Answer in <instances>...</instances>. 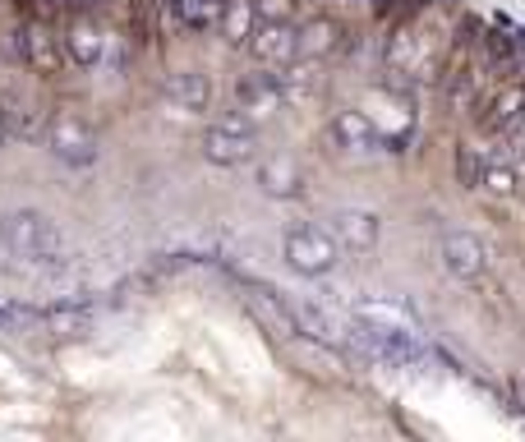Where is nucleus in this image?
Wrapping results in <instances>:
<instances>
[{
    "instance_id": "4",
    "label": "nucleus",
    "mask_w": 525,
    "mask_h": 442,
    "mask_svg": "<svg viewBox=\"0 0 525 442\" xmlns=\"http://www.w3.org/2000/svg\"><path fill=\"white\" fill-rule=\"evenodd\" d=\"M203 157L212 166H244V161H254L258 157V134L254 125H249V116L240 110V116H221L203 129Z\"/></svg>"
},
{
    "instance_id": "24",
    "label": "nucleus",
    "mask_w": 525,
    "mask_h": 442,
    "mask_svg": "<svg viewBox=\"0 0 525 442\" xmlns=\"http://www.w3.org/2000/svg\"><path fill=\"white\" fill-rule=\"evenodd\" d=\"M51 5H61L65 14H88V10H93V0H51Z\"/></svg>"
},
{
    "instance_id": "1",
    "label": "nucleus",
    "mask_w": 525,
    "mask_h": 442,
    "mask_svg": "<svg viewBox=\"0 0 525 442\" xmlns=\"http://www.w3.org/2000/svg\"><path fill=\"white\" fill-rule=\"evenodd\" d=\"M0 244L19 263H55L61 258V226L37 208H14L0 217Z\"/></svg>"
},
{
    "instance_id": "23",
    "label": "nucleus",
    "mask_w": 525,
    "mask_h": 442,
    "mask_svg": "<svg viewBox=\"0 0 525 442\" xmlns=\"http://www.w3.org/2000/svg\"><path fill=\"white\" fill-rule=\"evenodd\" d=\"M456 176H461V184H465V189H480L484 166H480V152L470 148V143H461V148H456Z\"/></svg>"
},
{
    "instance_id": "5",
    "label": "nucleus",
    "mask_w": 525,
    "mask_h": 442,
    "mask_svg": "<svg viewBox=\"0 0 525 442\" xmlns=\"http://www.w3.org/2000/svg\"><path fill=\"white\" fill-rule=\"evenodd\" d=\"M249 55L263 70H286L299 55V28L291 19H258L254 37H249Z\"/></svg>"
},
{
    "instance_id": "15",
    "label": "nucleus",
    "mask_w": 525,
    "mask_h": 442,
    "mask_svg": "<svg viewBox=\"0 0 525 442\" xmlns=\"http://www.w3.org/2000/svg\"><path fill=\"white\" fill-rule=\"evenodd\" d=\"M341 42V23L337 19H309V23H299V61H323V55H332Z\"/></svg>"
},
{
    "instance_id": "6",
    "label": "nucleus",
    "mask_w": 525,
    "mask_h": 442,
    "mask_svg": "<svg viewBox=\"0 0 525 442\" xmlns=\"http://www.w3.org/2000/svg\"><path fill=\"white\" fill-rule=\"evenodd\" d=\"M327 138L337 143V152L346 157H373V152H387V134L378 129L373 116L365 110H337L327 125Z\"/></svg>"
},
{
    "instance_id": "9",
    "label": "nucleus",
    "mask_w": 525,
    "mask_h": 442,
    "mask_svg": "<svg viewBox=\"0 0 525 442\" xmlns=\"http://www.w3.org/2000/svg\"><path fill=\"white\" fill-rule=\"evenodd\" d=\"M282 102H286L282 78H276V74H263V65H258V74H244V78L235 83V106L244 110L249 120L276 116V110H282Z\"/></svg>"
},
{
    "instance_id": "21",
    "label": "nucleus",
    "mask_w": 525,
    "mask_h": 442,
    "mask_svg": "<svg viewBox=\"0 0 525 442\" xmlns=\"http://www.w3.org/2000/svg\"><path fill=\"white\" fill-rule=\"evenodd\" d=\"M521 184V176L512 171V166H484V176H480V189L493 193V199H512Z\"/></svg>"
},
{
    "instance_id": "25",
    "label": "nucleus",
    "mask_w": 525,
    "mask_h": 442,
    "mask_svg": "<svg viewBox=\"0 0 525 442\" xmlns=\"http://www.w3.org/2000/svg\"><path fill=\"white\" fill-rule=\"evenodd\" d=\"M512 143H516V152H525V110L512 120Z\"/></svg>"
},
{
    "instance_id": "16",
    "label": "nucleus",
    "mask_w": 525,
    "mask_h": 442,
    "mask_svg": "<svg viewBox=\"0 0 525 442\" xmlns=\"http://www.w3.org/2000/svg\"><path fill=\"white\" fill-rule=\"evenodd\" d=\"M217 28H221V37H226V46H249V37H254V28H258L254 0H226Z\"/></svg>"
},
{
    "instance_id": "22",
    "label": "nucleus",
    "mask_w": 525,
    "mask_h": 442,
    "mask_svg": "<svg viewBox=\"0 0 525 442\" xmlns=\"http://www.w3.org/2000/svg\"><path fill=\"white\" fill-rule=\"evenodd\" d=\"M475 70H456V74H447V102L456 106V110H465L470 102H475Z\"/></svg>"
},
{
    "instance_id": "12",
    "label": "nucleus",
    "mask_w": 525,
    "mask_h": 442,
    "mask_svg": "<svg viewBox=\"0 0 525 442\" xmlns=\"http://www.w3.org/2000/svg\"><path fill=\"white\" fill-rule=\"evenodd\" d=\"M61 37H51L42 23H23L19 28V51H23V61L33 65V70H42V74H55L61 70V51L65 46H55Z\"/></svg>"
},
{
    "instance_id": "2",
    "label": "nucleus",
    "mask_w": 525,
    "mask_h": 442,
    "mask_svg": "<svg viewBox=\"0 0 525 442\" xmlns=\"http://www.w3.org/2000/svg\"><path fill=\"white\" fill-rule=\"evenodd\" d=\"M42 138H46V152L61 161V166H74V171H78V166H93L97 161V129L83 120L78 110H70V106L51 110Z\"/></svg>"
},
{
    "instance_id": "14",
    "label": "nucleus",
    "mask_w": 525,
    "mask_h": 442,
    "mask_svg": "<svg viewBox=\"0 0 525 442\" xmlns=\"http://www.w3.org/2000/svg\"><path fill=\"white\" fill-rule=\"evenodd\" d=\"M258 184H263V193H272V199H295V193L304 189L299 161L295 157H267L258 166Z\"/></svg>"
},
{
    "instance_id": "13",
    "label": "nucleus",
    "mask_w": 525,
    "mask_h": 442,
    "mask_svg": "<svg viewBox=\"0 0 525 442\" xmlns=\"http://www.w3.org/2000/svg\"><path fill=\"white\" fill-rule=\"evenodd\" d=\"M166 97H171L180 110H208L212 78L203 70H176V74H166Z\"/></svg>"
},
{
    "instance_id": "10",
    "label": "nucleus",
    "mask_w": 525,
    "mask_h": 442,
    "mask_svg": "<svg viewBox=\"0 0 525 442\" xmlns=\"http://www.w3.org/2000/svg\"><path fill=\"white\" fill-rule=\"evenodd\" d=\"M332 235L341 240L346 254H369L382 235V221L378 212H365V208H337L332 212Z\"/></svg>"
},
{
    "instance_id": "19",
    "label": "nucleus",
    "mask_w": 525,
    "mask_h": 442,
    "mask_svg": "<svg viewBox=\"0 0 525 442\" xmlns=\"http://www.w3.org/2000/svg\"><path fill=\"white\" fill-rule=\"evenodd\" d=\"M282 78V93L286 97H314L318 93V70H314V61H304V65H286V74H276Z\"/></svg>"
},
{
    "instance_id": "26",
    "label": "nucleus",
    "mask_w": 525,
    "mask_h": 442,
    "mask_svg": "<svg viewBox=\"0 0 525 442\" xmlns=\"http://www.w3.org/2000/svg\"><path fill=\"white\" fill-rule=\"evenodd\" d=\"M10 138V120H5V110H0V143Z\"/></svg>"
},
{
    "instance_id": "3",
    "label": "nucleus",
    "mask_w": 525,
    "mask_h": 442,
    "mask_svg": "<svg viewBox=\"0 0 525 442\" xmlns=\"http://www.w3.org/2000/svg\"><path fill=\"white\" fill-rule=\"evenodd\" d=\"M282 249H286V263L299 276H327L332 267L341 263V254H346L341 240L332 231H323V226H291Z\"/></svg>"
},
{
    "instance_id": "8",
    "label": "nucleus",
    "mask_w": 525,
    "mask_h": 442,
    "mask_svg": "<svg viewBox=\"0 0 525 442\" xmlns=\"http://www.w3.org/2000/svg\"><path fill=\"white\" fill-rule=\"evenodd\" d=\"M61 46H65V55H70V61H74L78 70H93V65L102 61L106 42H102V28H97L93 10H88V14H65Z\"/></svg>"
},
{
    "instance_id": "17",
    "label": "nucleus",
    "mask_w": 525,
    "mask_h": 442,
    "mask_svg": "<svg viewBox=\"0 0 525 442\" xmlns=\"http://www.w3.org/2000/svg\"><path fill=\"white\" fill-rule=\"evenodd\" d=\"M286 318H291V327L299 332V337L323 341V346H337V332H332V318H327L323 309H314V304H304V299H286Z\"/></svg>"
},
{
    "instance_id": "18",
    "label": "nucleus",
    "mask_w": 525,
    "mask_h": 442,
    "mask_svg": "<svg viewBox=\"0 0 525 442\" xmlns=\"http://www.w3.org/2000/svg\"><path fill=\"white\" fill-rule=\"evenodd\" d=\"M221 10H226V0H180L176 14L180 23L189 28V33H208V28L221 19Z\"/></svg>"
},
{
    "instance_id": "11",
    "label": "nucleus",
    "mask_w": 525,
    "mask_h": 442,
    "mask_svg": "<svg viewBox=\"0 0 525 442\" xmlns=\"http://www.w3.org/2000/svg\"><path fill=\"white\" fill-rule=\"evenodd\" d=\"M350 318L369 323V327H382V332H424L420 318H414L406 304H397V299H355Z\"/></svg>"
},
{
    "instance_id": "20",
    "label": "nucleus",
    "mask_w": 525,
    "mask_h": 442,
    "mask_svg": "<svg viewBox=\"0 0 525 442\" xmlns=\"http://www.w3.org/2000/svg\"><path fill=\"white\" fill-rule=\"evenodd\" d=\"M525 110V88H507V93H497V102L488 106V116H484V129H503L512 125L516 116Z\"/></svg>"
},
{
    "instance_id": "7",
    "label": "nucleus",
    "mask_w": 525,
    "mask_h": 442,
    "mask_svg": "<svg viewBox=\"0 0 525 442\" xmlns=\"http://www.w3.org/2000/svg\"><path fill=\"white\" fill-rule=\"evenodd\" d=\"M438 254H442V267H447L452 276H461V282H475V276H484L488 267V249L480 235H470V231H447L438 244Z\"/></svg>"
}]
</instances>
